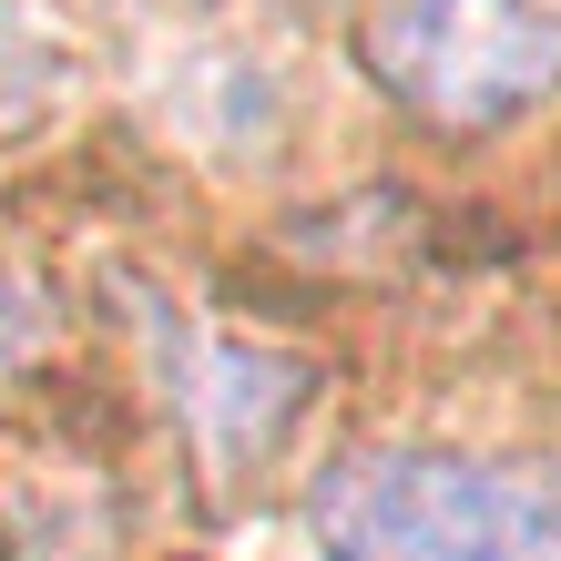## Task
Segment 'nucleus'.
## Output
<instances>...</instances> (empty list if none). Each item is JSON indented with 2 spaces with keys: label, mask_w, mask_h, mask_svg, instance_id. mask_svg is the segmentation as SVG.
<instances>
[{
  "label": "nucleus",
  "mask_w": 561,
  "mask_h": 561,
  "mask_svg": "<svg viewBox=\"0 0 561 561\" xmlns=\"http://www.w3.org/2000/svg\"><path fill=\"white\" fill-rule=\"evenodd\" d=\"M327 561H561V459L368 449L317 490Z\"/></svg>",
  "instance_id": "1"
},
{
  "label": "nucleus",
  "mask_w": 561,
  "mask_h": 561,
  "mask_svg": "<svg viewBox=\"0 0 561 561\" xmlns=\"http://www.w3.org/2000/svg\"><path fill=\"white\" fill-rule=\"evenodd\" d=\"M357 61L409 123L501 134L561 103V11L551 0H378Z\"/></svg>",
  "instance_id": "2"
},
{
  "label": "nucleus",
  "mask_w": 561,
  "mask_h": 561,
  "mask_svg": "<svg viewBox=\"0 0 561 561\" xmlns=\"http://www.w3.org/2000/svg\"><path fill=\"white\" fill-rule=\"evenodd\" d=\"M307 409V368L296 357H266V347H205L184 378V419L215 459H255L276 449V428Z\"/></svg>",
  "instance_id": "3"
},
{
  "label": "nucleus",
  "mask_w": 561,
  "mask_h": 561,
  "mask_svg": "<svg viewBox=\"0 0 561 561\" xmlns=\"http://www.w3.org/2000/svg\"><path fill=\"white\" fill-rule=\"evenodd\" d=\"M51 82H61V51H51V31L21 11V0H0V123H31L51 103Z\"/></svg>",
  "instance_id": "4"
},
{
  "label": "nucleus",
  "mask_w": 561,
  "mask_h": 561,
  "mask_svg": "<svg viewBox=\"0 0 561 561\" xmlns=\"http://www.w3.org/2000/svg\"><path fill=\"white\" fill-rule=\"evenodd\" d=\"M42 347H51V296L31 286V276H11V266H0V378H11V368H31Z\"/></svg>",
  "instance_id": "5"
}]
</instances>
